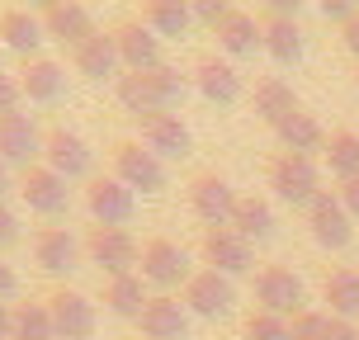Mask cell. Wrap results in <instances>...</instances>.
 <instances>
[{"label":"cell","mask_w":359,"mask_h":340,"mask_svg":"<svg viewBox=\"0 0 359 340\" xmlns=\"http://www.w3.org/2000/svg\"><path fill=\"white\" fill-rule=\"evenodd\" d=\"M269 184L274 194L293 203V208H312V198L322 194V170H317V156H298V151H279L269 161Z\"/></svg>","instance_id":"6da1fadb"},{"label":"cell","mask_w":359,"mask_h":340,"mask_svg":"<svg viewBox=\"0 0 359 340\" xmlns=\"http://www.w3.org/2000/svg\"><path fill=\"white\" fill-rule=\"evenodd\" d=\"M109 161H114V175L123 179L128 189L137 194H156V189H165V165L161 156L151 151V147L133 142V137H118V142L109 147Z\"/></svg>","instance_id":"7a4b0ae2"},{"label":"cell","mask_w":359,"mask_h":340,"mask_svg":"<svg viewBox=\"0 0 359 340\" xmlns=\"http://www.w3.org/2000/svg\"><path fill=\"white\" fill-rule=\"evenodd\" d=\"M86 255L90 265H100L114 279V274H133V265L142 260V246H137V236L128 232V227H90L86 232Z\"/></svg>","instance_id":"3957f363"},{"label":"cell","mask_w":359,"mask_h":340,"mask_svg":"<svg viewBox=\"0 0 359 340\" xmlns=\"http://www.w3.org/2000/svg\"><path fill=\"white\" fill-rule=\"evenodd\" d=\"M180 303L189 307V317H227L236 307V284L217 269H194V279L180 288Z\"/></svg>","instance_id":"277c9868"},{"label":"cell","mask_w":359,"mask_h":340,"mask_svg":"<svg viewBox=\"0 0 359 340\" xmlns=\"http://www.w3.org/2000/svg\"><path fill=\"white\" fill-rule=\"evenodd\" d=\"M142 279L156 288H184L189 279H194V269H189V255H184V246L180 241H170V236H151L142 246Z\"/></svg>","instance_id":"5b68a950"},{"label":"cell","mask_w":359,"mask_h":340,"mask_svg":"<svg viewBox=\"0 0 359 340\" xmlns=\"http://www.w3.org/2000/svg\"><path fill=\"white\" fill-rule=\"evenodd\" d=\"M86 208L100 227H123L128 217H133V208H137V194L118 175H90L86 179Z\"/></svg>","instance_id":"8992f818"},{"label":"cell","mask_w":359,"mask_h":340,"mask_svg":"<svg viewBox=\"0 0 359 340\" xmlns=\"http://www.w3.org/2000/svg\"><path fill=\"white\" fill-rule=\"evenodd\" d=\"M198 251H203V265L217 269V274H227V279L255 269V246L241 232H232V227H208Z\"/></svg>","instance_id":"52a82bcc"},{"label":"cell","mask_w":359,"mask_h":340,"mask_svg":"<svg viewBox=\"0 0 359 340\" xmlns=\"http://www.w3.org/2000/svg\"><path fill=\"white\" fill-rule=\"evenodd\" d=\"M307 232H312V241L326 246V251H345L350 236H355V217L345 213V203L331 194V189H322V194L312 198V208H307Z\"/></svg>","instance_id":"ba28073f"},{"label":"cell","mask_w":359,"mask_h":340,"mask_svg":"<svg viewBox=\"0 0 359 340\" xmlns=\"http://www.w3.org/2000/svg\"><path fill=\"white\" fill-rule=\"evenodd\" d=\"M255 303L260 312H274V317H298L303 307V279L284 265H265L255 274Z\"/></svg>","instance_id":"9c48e42d"},{"label":"cell","mask_w":359,"mask_h":340,"mask_svg":"<svg viewBox=\"0 0 359 340\" xmlns=\"http://www.w3.org/2000/svg\"><path fill=\"white\" fill-rule=\"evenodd\" d=\"M43 165L57 170L62 179L90 175V142L76 132V128H67V123L48 128V132H43Z\"/></svg>","instance_id":"30bf717a"},{"label":"cell","mask_w":359,"mask_h":340,"mask_svg":"<svg viewBox=\"0 0 359 340\" xmlns=\"http://www.w3.org/2000/svg\"><path fill=\"white\" fill-rule=\"evenodd\" d=\"M48 312H53V326H57V340H90L95 336V326H100V312L90 303L86 293H76V288H57L43 298Z\"/></svg>","instance_id":"8fae6325"},{"label":"cell","mask_w":359,"mask_h":340,"mask_svg":"<svg viewBox=\"0 0 359 340\" xmlns=\"http://www.w3.org/2000/svg\"><path fill=\"white\" fill-rule=\"evenodd\" d=\"M109 34H114V48H118L123 72H156V67H165L161 62V38L151 34L142 19H123V24H114Z\"/></svg>","instance_id":"7c38bea8"},{"label":"cell","mask_w":359,"mask_h":340,"mask_svg":"<svg viewBox=\"0 0 359 340\" xmlns=\"http://www.w3.org/2000/svg\"><path fill=\"white\" fill-rule=\"evenodd\" d=\"M236 189L227 184V179L217 175V170H198L194 179H189V208H194L208 227H222V222H232L236 213Z\"/></svg>","instance_id":"4fadbf2b"},{"label":"cell","mask_w":359,"mask_h":340,"mask_svg":"<svg viewBox=\"0 0 359 340\" xmlns=\"http://www.w3.org/2000/svg\"><path fill=\"white\" fill-rule=\"evenodd\" d=\"M38 19H43L48 38L67 43V48H81L86 38L100 34V29H95V19H90V10L81 5V0H48V5L38 10Z\"/></svg>","instance_id":"5bb4252c"},{"label":"cell","mask_w":359,"mask_h":340,"mask_svg":"<svg viewBox=\"0 0 359 340\" xmlns=\"http://www.w3.org/2000/svg\"><path fill=\"white\" fill-rule=\"evenodd\" d=\"M137 132H142V142L151 147L156 156H189V147H194L189 123H184L180 114H170V109H156V114L137 118Z\"/></svg>","instance_id":"9a60e30c"},{"label":"cell","mask_w":359,"mask_h":340,"mask_svg":"<svg viewBox=\"0 0 359 340\" xmlns=\"http://www.w3.org/2000/svg\"><path fill=\"white\" fill-rule=\"evenodd\" d=\"M19 198H24L34 213L53 217V213H62V208H67V179L38 161V165H29V170L19 175Z\"/></svg>","instance_id":"2e32d148"},{"label":"cell","mask_w":359,"mask_h":340,"mask_svg":"<svg viewBox=\"0 0 359 340\" xmlns=\"http://www.w3.org/2000/svg\"><path fill=\"white\" fill-rule=\"evenodd\" d=\"M43 156V137H38L34 118H24V114H5L0 118V161L5 165H38Z\"/></svg>","instance_id":"e0dca14e"},{"label":"cell","mask_w":359,"mask_h":340,"mask_svg":"<svg viewBox=\"0 0 359 340\" xmlns=\"http://www.w3.org/2000/svg\"><path fill=\"white\" fill-rule=\"evenodd\" d=\"M137 322H142L147 340H184L189 336V307L180 303L175 293H156Z\"/></svg>","instance_id":"ac0fdd59"},{"label":"cell","mask_w":359,"mask_h":340,"mask_svg":"<svg viewBox=\"0 0 359 340\" xmlns=\"http://www.w3.org/2000/svg\"><path fill=\"white\" fill-rule=\"evenodd\" d=\"M43 38H48V29L34 10H0V48L5 53H19L24 62H34Z\"/></svg>","instance_id":"d6986e66"},{"label":"cell","mask_w":359,"mask_h":340,"mask_svg":"<svg viewBox=\"0 0 359 340\" xmlns=\"http://www.w3.org/2000/svg\"><path fill=\"white\" fill-rule=\"evenodd\" d=\"M72 62L86 81H118L123 76V62H118V48H114V34H95L86 38L81 48H72Z\"/></svg>","instance_id":"ffe728a7"},{"label":"cell","mask_w":359,"mask_h":340,"mask_svg":"<svg viewBox=\"0 0 359 340\" xmlns=\"http://www.w3.org/2000/svg\"><path fill=\"white\" fill-rule=\"evenodd\" d=\"M194 86L203 90V100H213V104H236V100H241V76L213 53H203L194 62Z\"/></svg>","instance_id":"44dd1931"},{"label":"cell","mask_w":359,"mask_h":340,"mask_svg":"<svg viewBox=\"0 0 359 340\" xmlns=\"http://www.w3.org/2000/svg\"><path fill=\"white\" fill-rule=\"evenodd\" d=\"M76 255H81V246H76V236L67 227H43L34 236V260L43 274H72Z\"/></svg>","instance_id":"7402d4cb"},{"label":"cell","mask_w":359,"mask_h":340,"mask_svg":"<svg viewBox=\"0 0 359 340\" xmlns=\"http://www.w3.org/2000/svg\"><path fill=\"white\" fill-rule=\"evenodd\" d=\"M213 34H217V48L232 53V57H246V53H255V48H265L260 19L246 15V10H227V15L213 24Z\"/></svg>","instance_id":"603a6c76"},{"label":"cell","mask_w":359,"mask_h":340,"mask_svg":"<svg viewBox=\"0 0 359 340\" xmlns=\"http://www.w3.org/2000/svg\"><path fill=\"white\" fill-rule=\"evenodd\" d=\"M260 34H265V53L274 62H298L303 57V29H298V19L293 15H279V10H265L260 15Z\"/></svg>","instance_id":"cb8c5ba5"},{"label":"cell","mask_w":359,"mask_h":340,"mask_svg":"<svg viewBox=\"0 0 359 340\" xmlns=\"http://www.w3.org/2000/svg\"><path fill=\"white\" fill-rule=\"evenodd\" d=\"M19 86H24V95H29V100L53 104L57 95L67 90V72L57 67L53 57H34V62H24V67H19Z\"/></svg>","instance_id":"d4e9b609"},{"label":"cell","mask_w":359,"mask_h":340,"mask_svg":"<svg viewBox=\"0 0 359 340\" xmlns=\"http://www.w3.org/2000/svg\"><path fill=\"white\" fill-rule=\"evenodd\" d=\"M274 137L284 142V151H298V156H312V151H322V147H326L322 123H317L307 109H293L284 123L274 128Z\"/></svg>","instance_id":"484cf974"},{"label":"cell","mask_w":359,"mask_h":340,"mask_svg":"<svg viewBox=\"0 0 359 340\" xmlns=\"http://www.w3.org/2000/svg\"><path fill=\"white\" fill-rule=\"evenodd\" d=\"M147 303L151 298H147L142 274H114V279H104V307L114 317H142Z\"/></svg>","instance_id":"4316f807"},{"label":"cell","mask_w":359,"mask_h":340,"mask_svg":"<svg viewBox=\"0 0 359 340\" xmlns=\"http://www.w3.org/2000/svg\"><path fill=\"white\" fill-rule=\"evenodd\" d=\"M232 232H241L246 241H269L274 236V208H269V198L260 194H241L236 198V213L227 222Z\"/></svg>","instance_id":"83f0119b"},{"label":"cell","mask_w":359,"mask_h":340,"mask_svg":"<svg viewBox=\"0 0 359 340\" xmlns=\"http://www.w3.org/2000/svg\"><path fill=\"white\" fill-rule=\"evenodd\" d=\"M293 109H303V104H298V95H293V86H288V81H279V76H265V81L255 86V114H260L269 128H279L288 114H293Z\"/></svg>","instance_id":"f1b7e54d"},{"label":"cell","mask_w":359,"mask_h":340,"mask_svg":"<svg viewBox=\"0 0 359 340\" xmlns=\"http://www.w3.org/2000/svg\"><path fill=\"white\" fill-rule=\"evenodd\" d=\"M142 24L156 38H180L189 24H194V10L184 0H147L142 5Z\"/></svg>","instance_id":"f546056e"},{"label":"cell","mask_w":359,"mask_h":340,"mask_svg":"<svg viewBox=\"0 0 359 340\" xmlns=\"http://www.w3.org/2000/svg\"><path fill=\"white\" fill-rule=\"evenodd\" d=\"M322 298L331 303V317H359V269H331L322 279Z\"/></svg>","instance_id":"4dcf8cb0"},{"label":"cell","mask_w":359,"mask_h":340,"mask_svg":"<svg viewBox=\"0 0 359 340\" xmlns=\"http://www.w3.org/2000/svg\"><path fill=\"white\" fill-rule=\"evenodd\" d=\"M322 161H326V170L341 179H355L359 175V132H350V128H341V132H331L326 137V147H322Z\"/></svg>","instance_id":"1f68e13d"},{"label":"cell","mask_w":359,"mask_h":340,"mask_svg":"<svg viewBox=\"0 0 359 340\" xmlns=\"http://www.w3.org/2000/svg\"><path fill=\"white\" fill-rule=\"evenodd\" d=\"M114 95H118V104L133 114V118H147V114H156V90H151V81H147V72H123L118 81H114Z\"/></svg>","instance_id":"d6a6232c"},{"label":"cell","mask_w":359,"mask_h":340,"mask_svg":"<svg viewBox=\"0 0 359 340\" xmlns=\"http://www.w3.org/2000/svg\"><path fill=\"white\" fill-rule=\"evenodd\" d=\"M15 340H57L48 303H19L15 307Z\"/></svg>","instance_id":"836d02e7"},{"label":"cell","mask_w":359,"mask_h":340,"mask_svg":"<svg viewBox=\"0 0 359 340\" xmlns=\"http://www.w3.org/2000/svg\"><path fill=\"white\" fill-rule=\"evenodd\" d=\"M147 81H151V90H156V104H161V109L180 104V95H184V76H180L175 67H156V72H147Z\"/></svg>","instance_id":"e575fe53"},{"label":"cell","mask_w":359,"mask_h":340,"mask_svg":"<svg viewBox=\"0 0 359 340\" xmlns=\"http://www.w3.org/2000/svg\"><path fill=\"white\" fill-rule=\"evenodd\" d=\"M246 340H293V336H288V317L251 312V317H246Z\"/></svg>","instance_id":"d590c367"},{"label":"cell","mask_w":359,"mask_h":340,"mask_svg":"<svg viewBox=\"0 0 359 340\" xmlns=\"http://www.w3.org/2000/svg\"><path fill=\"white\" fill-rule=\"evenodd\" d=\"M326 322H331V312H298L288 322V336L293 340H326Z\"/></svg>","instance_id":"8d00e7d4"},{"label":"cell","mask_w":359,"mask_h":340,"mask_svg":"<svg viewBox=\"0 0 359 340\" xmlns=\"http://www.w3.org/2000/svg\"><path fill=\"white\" fill-rule=\"evenodd\" d=\"M19 100H24L19 72H0V118H5V114H19Z\"/></svg>","instance_id":"74e56055"},{"label":"cell","mask_w":359,"mask_h":340,"mask_svg":"<svg viewBox=\"0 0 359 340\" xmlns=\"http://www.w3.org/2000/svg\"><path fill=\"white\" fill-rule=\"evenodd\" d=\"M15 241H19V217L0 203V251H5V246H15Z\"/></svg>","instance_id":"f35d334b"},{"label":"cell","mask_w":359,"mask_h":340,"mask_svg":"<svg viewBox=\"0 0 359 340\" xmlns=\"http://www.w3.org/2000/svg\"><path fill=\"white\" fill-rule=\"evenodd\" d=\"M336 198L345 203V213H350V217H359V175H355V179H345L341 189H336Z\"/></svg>","instance_id":"ab89813d"},{"label":"cell","mask_w":359,"mask_h":340,"mask_svg":"<svg viewBox=\"0 0 359 340\" xmlns=\"http://www.w3.org/2000/svg\"><path fill=\"white\" fill-rule=\"evenodd\" d=\"M194 10V19H208V24H217V19L227 15L232 5H222V0H198V5H189Z\"/></svg>","instance_id":"60d3db41"},{"label":"cell","mask_w":359,"mask_h":340,"mask_svg":"<svg viewBox=\"0 0 359 340\" xmlns=\"http://www.w3.org/2000/svg\"><path fill=\"white\" fill-rule=\"evenodd\" d=\"M341 43H345V53H350V57H359V10L341 24Z\"/></svg>","instance_id":"b9f144b4"},{"label":"cell","mask_w":359,"mask_h":340,"mask_svg":"<svg viewBox=\"0 0 359 340\" xmlns=\"http://www.w3.org/2000/svg\"><path fill=\"white\" fill-rule=\"evenodd\" d=\"M326 340H359V331H355V322L331 317V322H326Z\"/></svg>","instance_id":"7bdbcfd3"},{"label":"cell","mask_w":359,"mask_h":340,"mask_svg":"<svg viewBox=\"0 0 359 340\" xmlns=\"http://www.w3.org/2000/svg\"><path fill=\"white\" fill-rule=\"evenodd\" d=\"M15 288H19L15 265H5V260H0V303H5V298H15Z\"/></svg>","instance_id":"ee69618b"},{"label":"cell","mask_w":359,"mask_h":340,"mask_svg":"<svg viewBox=\"0 0 359 340\" xmlns=\"http://www.w3.org/2000/svg\"><path fill=\"white\" fill-rule=\"evenodd\" d=\"M322 15H326V19H336V24H345V19L355 15V5H350V0H326Z\"/></svg>","instance_id":"f6af8a7d"},{"label":"cell","mask_w":359,"mask_h":340,"mask_svg":"<svg viewBox=\"0 0 359 340\" xmlns=\"http://www.w3.org/2000/svg\"><path fill=\"white\" fill-rule=\"evenodd\" d=\"M0 340H15V307L0 303Z\"/></svg>","instance_id":"bcb514c9"},{"label":"cell","mask_w":359,"mask_h":340,"mask_svg":"<svg viewBox=\"0 0 359 340\" xmlns=\"http://www.w3.org/2000/svg\"><path fill=\"white\" fill-rule=\"evenodd\" d=\"M10 189H15V184H10V165L0 161V203H5V194H10Z\"/></svg>","instance_id":"7dc6e473"},{"label":"cell","mask_w":359,"mask_h":340,"mask_svg":"<svg viewBox=\"0 0 359 340\" xmlns=\"http://www.w3.org/2000/svg\"><path fill=\"white\" fill-rule=\"evenodd\" d=\"M0 62H5V48H0ZM0 72H5V67H0Z\"/></svg>","instance_id":"c3c4849f"},{"label":"cell","mask_w":359,"mask_h":340,"mask_svg":"<svg viewBox=\"0 0 359 340\" xmlns=\"http://www.w3.org/2000/svg\"><path fill=\"white\" fill-rule=\"evenodd\" d=\"M355 86H359V72H355Z\"/></svg>","instance_id":"681fc988"},{"label":"cell","mask_w":359,"mask_h":340,"mask_svg":"<svg viewBox=\"0 0 359 340\" xmlns=\"http://www.w3.org/2000/svg\"><path fill=\"white\" fill-rule=\"evenodd\" d=\"M142 340H147V336H142Z\"/></svg>","instance_id":"f907efd6"}]
</instances>
